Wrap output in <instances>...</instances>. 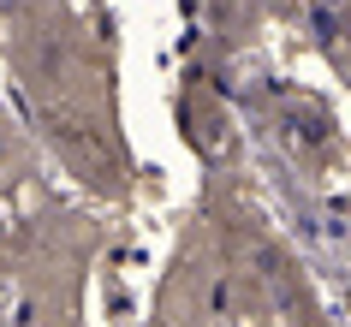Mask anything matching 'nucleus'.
I'll use <instances>...</instances> for the list:
<instances>
[{
	"instance_id": "nucleus-1",
	"label": "nucleus",
	"mask_w": 351,
	"mask_h": 327,
	"mask_svg": "<svg viewBox=\"0 0 351 327\" xmlns=\"http://www.w3.org/2000/svg\"><path fill=\"white\" fill-rule=\"evenodd\" d=\"M0 161H6V131H0Z\"/></svg>"
}]
</instances>
